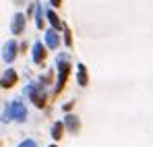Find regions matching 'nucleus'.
Masks as SVG:
<instances>
[{"instance_id": "nucleus-11", "label": "nucleus", "mask_w": 153, "mask_h": 147, "mask_svg": "<svg viewBox=\"0 0 153 147\" xmlns=\"http://www.w3.org/2000/svg\"><path fill=\"white\" fill-rule=\"evenodd\" d=\"M50 147H56V145H50Z\"/></svg>"}, {"instance_id": "nucleus-1", "label": "nucleus", "mask_w": 153, "mask_h": 147, "mask_svg": "<svg viewBox=\"0 0 153 147\" xmlns=\"http://www.w3.org/2000/svg\"><path fill=\"white\" fill-rule=\"evenodd\" d=\"M6 118H8V120H13V118H15V120H25L27 118V110L19 104V101H13L10 108L6 110Z\"/></svg>"}, {"instance_id": "nucleus-5", "label": "nucleus", "mask_w": 153, "mask_h": 147, "mask_svg": "<svg viewBox=\"0 0 153 147\" xmlns=\"http://www.w3.org/2000/svg\"><path fill=\"white\" fill-rule=\"evenodd\" d=\"M15 79H17V77H15L13 73L4 75V79H2V85H4V87H8V85H13V83H15Z\"/></svg>"}, {"instance_id": "nucleus-8", "label": "nucleus", "mask_w": 153, "mask_h": 147, "mask_svg": "<svg viewBox=\"0 0 153 147\" xmlns=\"http://www.w3.org/2000/svg\"><path fill=\"white\" fill-rule=\"evenodd\" d=\"M42 58H44V48H42V46H39V44H37V46H35V60H37V62H39V60H42Z\"/></svg>"}, {"instance_id": "nucleus-7", "label": "nucleus", "mask_w": 153, "mask_h": 147, "mask_svg": "<svg viewBox=\"0 0 153 147\" xmlns=\"http://www.w3.org/2000/svg\"><path fill=\"white\" fill-rule=\"evenodd\" d=\"M79 83H81V85L87 83V77H85V69H83V66H79Z\"/></svg>"}, {"instance_id": "nucleus-6", "label": "nucleus", "mask_w": 153, "mask_h": 147, "mask_svg": "<svg viewBox=\"0 0 153 147\" xmlns=\"http://www.w3.org/2000/svg\"><path fill=\"white\" fill-rule=\"evenodd\" d=\"M21 21H23V17H21V15H17V17H15V25H13L15 33H19V31H21Z\"/></svg>"}, {"instance_id": "nucleus-4", "label": "nucleus", "mask_w": 153, "mask_h": 147, "mask_svg": "<svg viewBox=\"0 0 153 147\" xmlns=\"http://www.w3.org/2000/svg\"><path fill=\"white\" fill-rule=\"evenodd\" d=\"M66 126H68L71 131H76V128H79V120H76L75 116H66Z\"/></svg>"}, {"instance_id": "nucleus-3", "label": "nucleus", "mask_w": 153, "mask_h": 147, "mask_svg": "<svg viewBox=\"0 0 153 147\" xmlns=\"http://www.w3.org/2000/svg\"><path fill=\"white\" fill-rule=\"evenodd\" d=\"M60 135H62V122H56L54 126H52V139H60Z\"/></svg>"}, {"instance_id": "nucleus-2", "label": "nucleus", "mask_w": 153, "mask_h": 147, "mask_svg": "<svg viewBox=\"0 0 153 147\" xmlns=\"http://www.w3.org/2000/svg\"><path fill=\"white\" fill-rule=\"evenodd\" d=\"M29 96H31V99H33V104L37 106V108H42L44 106V96H39L35 89H29Z\"/></svg>"}, {"instance_id": "nucleus-10", "label": "nucleus", "mask_w": 153, "mask_h": 147, "mask_svg": "<svg viewBox=\"0 0 153 147\" xmlns=\"http://www.w3.org/2000/svg\"><path fill=\"white\" fill-rule=\"evenodd\" d=\"M48 42H50V46H56V35H54V33L48 35Z\"/></svg>"}, {"instance_id": "nucleus-9", "label": "nucleus", "mask_w": 153, "mask_h": 147, "mask_svg": "<svg viewBox=\"0 0 153 147\" xmlns=\"http://www.w3.org/2000/svg\"><path fill=\"white\" fill-rule=\"evenodd\" d=\"M17 147H37V143H35L33 139H25L23 143H19V145H17Z\"/></svg>"}]
</instances>
